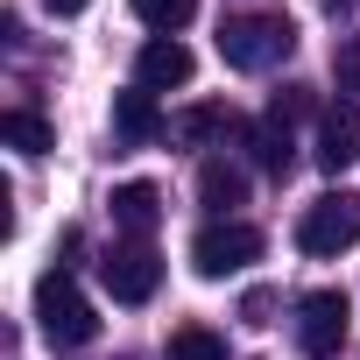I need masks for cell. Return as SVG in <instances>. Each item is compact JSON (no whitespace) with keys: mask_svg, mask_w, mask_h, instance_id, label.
<instances>
[{"mask_svg":"<svg viewBox=\"0 0 360 360\" xmlns=\"http://www.w3.org/2000/svg\"><path fill=\"white\" fill-rule=\"evenodd\" d=\"M297 50V29L283 15H226L219 22V57L233 71H276Z\"/></svg>","mask_w":360,"mask_h":360,"instance_id":"cell-1","label":"cell"},{"mask_svg":"<svg viewBox=\"0 0 360 360\" xmlns=\"http://www.w3.org/2000/svg\"><path fill=\"white\" fill-rule=\"evenodd\" d=\"M36 325H43V339H50V346H92L99 318H92L85 290L71 283V269H50V276H36Z\"/></svg>","mask_w":360,"mask_h":360,"instance_id":"cell-2","label":"cell"},{"mask_svg":"<svg viewBox=\"0 0 360 360\" xmlns=\"http://www.w3.org/2000/svg\"><path fill=\"white\" fill-rule=\"evenodd\" d=\"M297 248L318 255V262L360 248V191H325V198H311L304 219H297Z\"/></svg>","mask_w":360,"mask_h":360,"instance_id":"cell-3","label":"cell"},{"mask_svg":"<svg viewBox=\"0 0 360 360\" xmlns=\"http://www.w3.org/2000/svg\"><path fill=\"white\" fill-rule=\"evenodd\" d=\"M248 262H262V233H255L248 219H212V226H198V240H191V269H198L205 283L240 276Z\"/></svg>","mask_w":360,"mask_h":360,"instance_id":"cell-4","label":"cell"},{"mask_svg":"<svg viewBox=\"0 0 360 360\" xmlns=\"http://www.w3.org/2000/svg\"><path fill=\"white\" fill-rule=\"evenodd\" d=\"M99 276H106V297H113V304H148L155 283H162V255H155L148 240H120V248L99 262Z\"/></svg>","mask_w":360,"mask_h":360,"instance_id":"cell-5","label":"cell"},{"mask_svg":"<svg viewBox=\"0 0 360 360\" xmlns=\"http://www.w3.org/2000/svg\"><path fill=\"white\" fill-rule=\"evenodd\" d=\"M346 318H353L346 290H311V297L297 304V346H304L311 360H332V353L346 346Z\"/></svg>","mask_w":360,"mask_h":360,"instance_id":"cell-6","label":"cell"},{"mask_svg":"<svg viewBox=\"0 0 360 360\" xmlns=\"http://www.w3.org/2000/svg\"><path fill=\"white\" fill-rule=\"evenodd\" d=\"M360 162V99H339V106H325V120H318V169H353Z\"/></svg>","mask_w":360,"mask_h":360,"instance_id":"cell-7","label":"cell"},{"mask_svg":"<svg viewBox=\"0 0 360 360\" xmlns=\"http://www.w3.org/2000/svg\"><path fill=\"white\" fill-rule=\"evenodd\" d=\"M191 50L176 43V36H155V43H141V57H134V85L141 92H176V85H191Z\"/></svg>","mask_w":360,"mask_h":360,"instance_id":"cell-8","label":"cell"},{"mask_svg":"<svg viewBox=\"0 0 360 360\" xmlns=\"http://www.w3.org/2000/svg\"><path fill=\"white\" fill-rule=\"evenodd\" d=\"M113 226L127 233V240H148L155 226H162V191L155 184H141V176H134V184H113Z\"/></svg>","mask_w":360,"mask_h":360,"instance_id":"cell-9","label":"cell"},{"mask_svg":"<svg viewBox=\"0 0 360 360\" xmlns=\"http://www.w3.org/2000/svg\"><path fill=\"white\" fill-rule=\"evenodd\" d=\"M113 134L127 141V148H141V141H155L162 134V113H155V99L134 85V92H113Z\"/></svg>","mask_w":360,"mask_h":360,"instance_id":"cell-10","label":"cell"},{"mask_svg":"<svg viewBox=\"0 0 360 360\" xmlns=\"http://www.w3.org/2000/svg\"><path fill=\"white\" fill-rule=\"evenodd\" d=\"M169 134L176 141H219V134H255L233 106H184V113H176L169 120Z\"/></svg>","mask_w":360,"mask_h":360,"instance_id":"cell-11","label":"cell"},{"mask_svg":"<svg viewBox=\"0 0 360 360\" xmlns=\"http://www.w3.org/2000/svg\"><path fill=\"white\" fill-rule=\"evenodd\" d=\"M248 148H255V162H262V169H276V176H283V169L297 162V134H290V113H276V106H269V113H262V127L248 134Z\"/></svg>","mask_w":360,"mask_h":360,"instance_id":"cell-12","label":"cell"},{"mask_svg":"<svg viewBox=\"0 0 360 360\" xmlns=\"http://www.w3.org/2000/svg\"><path fill=\"white\" fill-rule=\"evenodd\" d=\"M198 198H205V205H212V212L226 219V212H233V205L248 198V176H240L233 162H205V169H198Z\"/></svg>","mask_w":360,"mask_h":360,"instance_id":"cell-13","label":"cell"},{"mask_svg":"<svg viewBox=\"0 0 360 360\" xmlns=\"http://www.w3.org/2000/svg\"><path fill=\"white\" fill-rule=\"evenodd\" d=\"M169 360H226V339L212 325H176L169 332Z\"/></svg>","mask_w":360,"mask_h":360,"instance_id":"cell-14","label":"cell"},{"mask_svg":"<svg viewBox=\"0 0 360 360\" xmlns=\"http://www.w3.org/2000/svg\"><path fill=\"white\" fill-rule=\"evenodd\" d=\"M191 15H198V0H134V22H148L155 36H176Z\"/></svg>","mask_w":360,"mask_h":360,"instance_id":"cell-15","label":"cell"},{"mask_svg":"<svg viewBox=\"0 0 360 360\" xmlns=\"http://www.w3.org/2000/svg\"><path fill=\"white\" fill-rule=\"evenodd\" d=\"M0 141L22 148V155H43V148H50V127H43L36 113H0Z\"/></svg>","mask_w":360,"mask_h":360,"instance_id":"cell-16","label":"cell"},{"mask_svg":"<svg viewBox=\"0 0 360 360\" xmlns=\"http://www.w3.org/2000/svg\"><path fill=\"white\" fill-rule=\"evenodd\" d=\"M332 78H339V92H346V99L360 92V36H346V43H339V57H332Z\"/></svg>","mask_w":360,"mask_h":360,"instance_id":"cell-17","label":"cell"},{"mask_svg":"<svg viewBox=\"0 0 360 360\" xmlns=\"http://www.w3.org/2000/svg\"><path fill=\"white\" fill-rule=\"evenodd\" d=\"M276 113H290V120L311 113V92H304V85H283V92H276Z\"/></svg>","mask_w":360,"mask_h":360,"instance_id":"cell-18","label":"cell"},{"mask_svg":"<svg viewBox=\"0 0 360 360\" xmlns=\"http://www.w3.org/2000/svg\"><path fill=\"white\" fill-rule=\"evenodd\" d=\"M269 311H276V297H269V290H255V297L240 304V318H248V325H269Z\"/></svg>","mask_w":360,"mask_h":360,"instance_id":"cell-19","label":"cell"},{"mask_svg":"<svg viewBox=\"0 0 360 360\" xmlns=\"http://www.w3.org/2000/svg\"><path fill=\"white\" fill-rule=\"evenodd\" d=\"M43 8H50V15H85L92 0H43Z\"/></svg>","mask_w":360,"mask_h":360,"instance_id":"cell-20","label":"cell"},{"mask_svg":"<svg viewBox=\"0 0 360 360\" xmlns=\"http://www.w3.org/2000/svg\"><path fill=\"white\" fill-rule=\"evenodd\" d=\"M360 8V0H325V15H353Z\"/></svg>","mask_w":360,"mask_h":360,"instance_id":"cell-21","label":"cell"}]
</instances>
